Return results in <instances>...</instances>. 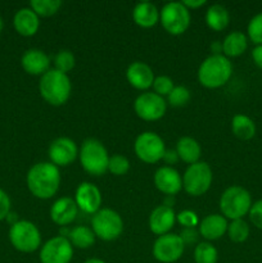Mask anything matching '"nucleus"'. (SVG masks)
Listing matches in <instances>:
<instances>
[{
	"mask_svg": "<svg viewBox=\"0 0 262 263\" xmlns=\"http://www.w3.org/2000/svg\"><path fill=\"white\" fill-rule=\"evenodd\" d=\"M26 182L33 197L49 199L58 193L61 186V172L51 162H39L28 170Z\"/></svg>",
	"mask_w": 262,
	"mask_h": 263,
	"instance_id": "1",
	"label": "nucleus"
},
{
	"mask_svg": "<svg viewBox=\"0 0 262 263\" xmlns=\"http://www.w3.org/2000/svg\"><path fill=\"white\" fill-rule=\"evenodd\" d=\"M233 64L223 54H212L200 63L198 81L207 89H218L230 80Z\"/></svg>",
	"mask_w": 262,
	"mask_h": 263,
	"instance_id": "2",
	"label": "nucleus"
},
{
	"mask_svg": "<svg viewBox=\"0 0 262 263\" xmlns=\"http://www.w3.org/2000/svg\"><path fill=\"white\" fill-rule=\"evenodd\" d=\"M71 80L68 74L54 69H49L41 76L39 82V91L46 103L54 107H59L67 103L71 97Z\"/></svg>",
	"mask_w": 262,
	"mask_h": 263,
	"instance_id": "3",
	"label": "nucleus"
},
{
	"mask_svg": "<svg viewBox=\"0 0 262 263\" xmlns=\"http://www.w3.org/2000/svg\"><path fill=\"white\" fill-rule=\"evenodd\" d=\"M252 204L253 202H252L251 193L239 185H233L223 190L218 202L221 215L226 220L229 218L231 221L240 220L248 215Z\"/></svg>",
	"mask_w": 262,
	"mask_h": 263,
	"instance_id": "4",
	"label": "nucleus"
},
{
	"mask_svg": "<svg viewBox=\"0 0 262 263\" xmlns=\"http://www.w3.org/2000/svg\"><path fill=\"white\" fill-rule=\"evenodd\" d=\"M82 168L92 176H103L108 171L109 154L103 143L98 139H86L79 151Z\"/></svg>",
	"mask_w": 262,
	"mask_h": 263,
	"instance_id": "5",
	"label": "nucleus"
},
{
	"mask_svg": "<svg viewBox=\"0 0 262 263\" xmlns=\"http://www.w3.org/2000/svg\"><path fill=\"white\" fill-rule=\"evenodd\" d=\"M9 240L17 251L22 253H33L41 248V234L35 223L21 220L9 229Z\"/></svg>",
	"mask_w": 262,
	"mask_h": 263,
	"instance_id": "6",
	"label": "nucleus"
},
{
	"mask_svg": "<svg viewBox=\"0 0 262 263\" xmlns=\"http://www.w3.org/2000/svg\"><path fill=\"white\" fill-rule=\"evenodd\" d=\"M91 230L95 236L104 241H113L123 231V221L120 213L110 208H100L91 218Z\"/></svg>",
	"mask_w": 262,
	"mask_h": 263,
	"instance_id": "7",
	"label": "nucleus"
},
{
	"mask_svg": "<svg viewBox=\"0 0 262 263\" xmlns=\"http://www.w3.org/2000/svg\"><path fill=\"white\" fill-rule=\"evenodd\" d=\"M213 174L210 164L205 162H197L190 164L182 175V187L192 197H200L205 194L212 185Z\"/></svg>",
	"mask_w": 262,
	"mask_h": 263,
	"instance_id": "8",
	"label": "nucleus"
},
{
	"mask_svg": "<svg viewBox=\"0 0 262 263\" xmlns=\"http://www.w3.org/2000/svg\"><path fill=\"white\" fill-rule=\"evenodd\" d=\"M159 22L170 35H181L190 26V10L181 2L167 3L159 10Z\"/></svg>",
	"mask_w": 262,
	"mask_h": 263,
	"instance_id": "9",
	"label": "nucleus"
},
{
	"mask_svg": "<svg viewBox=\"0 0 262 263\" xmlns=\"http://www.w3.org/2000/svg\"><path fill=\"white\" fill-rule=\"evenodd\" d=\"M134 151L141 162L152 164L163 159L166 145L163 139L158 134L145 131L136 138L134 143Z\"/></svg>",
	"mask_w": 262,
	"mask_h": 263,
	"instance_id": "10",
	"label": "nucleus"
},
{
	"mask_svg": "<svg viewBox=\"0 0 262 263\" xmlns=\"http://www.w3.org/2000/svg\"><path fill=\"white\" fill-rule=\"evenodd\" d=\"M185 244L177 234H164L157 238L153 244V257L161 263H174L184 254Z\"/></svg>",
	"mask_w": 262,
	"mask_h": 263,
	"instance_id": "11",
	"label": "nucleus"
},
{
	"mask_svg": "<svg viewBox=\"0 0 262 263\" xmlns=\"http://www.w3.org/2000/svg\"><path fill=\"white\" fill-rule=\"evenodd\" d=\"M134 109L136 116L144 121H158L164 116L167 103L163 97L152 91H144L134 102Z\"/></svg>",
	"mask_w": 262,
	"mask_h": 263,
	"instance_id": "12",
	"label": "nucleus"
},
{
	"mask_svg": "<svg viewBox=\"0 0 262 263\" xmlns=\"http://www.w3.org/2000/svg\"><path fill=\"white\" fill-rule=\"evenodd\" d=\"M73 257V247L67 238L57 235L49 239L40 248L41 263H69Z\"/></svg>",
	"mask_w": 262,
	"mask_h": 263,
	"instance_id": "13",
	"label": "nucleus"
},
{
	"mask_svg": "<svg viewBox=\"0 0 262 263\" xmlns=\"http://www.w3.org/2000/svg\"><path fill=\"white\" fill-rule=\"evenodd\" d=\"M50 162L57 167H67L79 157V146L72 139L58 138L51 141L48 149Z\"/></svg>",
	"mask_w": 262,
	"mask_h": 263,
	"instance_id": "14",
	"label": "nucleus"
},
{
	"mask_svg": "<svg viewBox=\"0 0 262 263\" xmlns=\"http://www.w3.org/2000/svg\"><path fill=\"white\" fill-rule=\"evenodd\" d=\"M74 202L80 211L87 215H95L102 205V193L97 185L91 182H81L77 186Z\"/></svg>",
	"mask_w": 262,
	"mask_h": 263,
	"instance_id": "15",
	"label": "nucleus"
},
{
	"mask_svg": "<svg viewBox=\"0 0 262 263\" xmlns=\"http://www.w3.org/2000/svg\"><path fill=\"white\" fill-rule=\"evenodd\" d=\"M154 185L167 197H174L182 189V176L171 166H162L154 174Z\"/></svg>",
	"mask_w": 262,
	"mask_h": 263,
	"instance_id": "16",
	"label": "nucleus"
},
{
	"mask_svg": "<svg viewBox=\"0 0 262 263\" xmlns=\"http://www.w3.org/2000/svg\"><path fill=\"white\" fill-rule=\"evenodd\" d=\"M79 207H77L74 199L69 197H63L57 199L50 207V218L55 225L61 228H66L69 223L76 220L79 215Z\"/></svg>",
	"mask_w": 262,
	"mask_h": 263,
	"instance_id": "17",
	"label": "nucleus"
},
{
	"mask_svg": "<svg viewBox=\"0 0 262 263\" xmlns=\"http://www.w3.org/2000/svg\"><path fill=\"white\" fill-rule=\"evenodd\" d=\"M176 222L174 208L161 204L157 205L149 215V229L153 234L161 236L169 234Z\"/></svg>",
	"mask_w": 262,
	"mask_h": 263,
	"instance_id": "18",
	"label": "nucleus"
},
{
	"mask_svg": "<svg viewBox=\"0 0 262 263\" xmlns=\"http://www.w3.org/2000/svg\"><path fill=\"white\" fill-rule=\"evenodd\" d=\"M21 66L28 74L43 76L49 71L50 58L45 51L40 50V49H28L21 58Z\"/></svg>",
	"mask_w": 262,
	"mask_h": 263,
	"instance_id": "19",
	"label": "nucleus"
},
{
	"mask_svg": "<svg viewBox=\"0 0 262 263\" xmlns=\"http://www.w3.org/2000/svg\"><path fill=\"white\" fill-rule=\"evenodd\" d=\"M126 79L128 84L138 90H148L153 86V69L144 62H133L126 69Z\"/></svg>",
	"mask_w": 262,
	"mask_h": 263,
	"instance_id": "20",
	"label": "nucleus"
},
{
	"mask_svg": "<svg viewBox=\"0 0 262 263\" xmlns=\"http://www.w3.org/2000/svg\"><path fill=\"white\" fill-rule=\"evenodd\" d=\"M228 220L222 215L218 213H212L203 218L198 225V231L200 236L205 240H218L228 233Z\"/></svg>",
	"mask_w": 262,
	"mask_h": 263,
	"instance_id": "21",
	"label": "nucleus"
},
{
	"mask_svg": "<svg viewBox=\"0 0 262 263\" xmlns=\"http://www.w3.org/2000/svg\"><path fill=\"white\" fill-rule=\"evenodd\" d=\"M13 26L20 35L33 36L40 27V20L31 8H21L13 18Z\"/></svg>",
	"mask_w": 262,
	"mask_h": 263,
	"instance_id": "22",
	"label": "nucleus"
},
{
	"mask_svg": "<svg viewBox=\"0 0 262 263\" xmlns=\"http://www.w3.org/2000/svg\"><path fill=\"white\" fill-rule=\"evenodd\" d=\"M133 20L143 28H151L159 22V10L153 3L141 2L134 7Z\"/></svg>",
	"mask_w": 262,
	"mask_h": 263,
	"instance_id": "23",
	"label": "nucleus"
},
{
	"mask_svg": "<svg viewBox=\"0 0 262 263\" xmlns=\"http://www.w3.org/2000/svg\"><path fill=\"white\" fill-rule=\"evenodd\" d=\"M176 153L179 156V159L182 162L190 164H194L199 162L200 156H202V148H200L199 143L195 139L190 138V136H182L179 139L176 143Z\"/></svg>",
	"mask_w": 262,
	"mask_h": 263,
	"instance_id": "24",
	"label": "nucleus"
},
{
	"mask_svg": "<svg viewBox=\"0 0 262 263\" xmlns=\"http://www.w3.org/2000/svg\"><path fill=\"white\" fill-rule=\"evenodd\" d=\"M248 48V37L241 31H233L222 41V54L226 58L241 55Z\"/></svg>",
	"mask_w": 262,
	"mask_h": 263,
	"instance_id": "25",
	"label": "nucleus"
},
{
	"mask_svg": "<svg viewBox=\"0 0 262 263\" xmlns=\"http://www.w3.org/2000/svg\"><path fill=\"white\" fill-rule=\"evenodd\" d=\"M230 22L228 9L221 4H212L205 12V23L213 31H222Z\"/></svg>",
	"mask_w": 262,
	"mask_h": 263,
	"instance_id": "26",
	"label": "nucleus"
},
{
	"mask_svg": "<svg viewBox=\"0 0 262 263\" xmlns=\"http://www.w3.org/2000/svg\"><path fill=\"white\" fill-rule=\"evenodd\" d=\"M231 131L240 140H251L256 135V123L246 115H235L231 120Z\"/></svg>",
	"mask_w": 262,
	"mask_h": 263,
	"instance_id": "27",
	"label": "nucleus"
},
{
	"mask_svg": "<svg viewBox=\"0 0 262 263\" xmlns=\"http://www.w3.org/2000/svg\"><path fill=\"white\" fill-rule=\"evenodd\" d=\"M95 238L97 236H95L94 231L87 226H76L69 230L68 236H67V239L71 241L72 247L79 249H87L94 246Z\"/></svg>",
	"mask_w": 262,
	"mask_h": 263,
	"instance_id": "28",
	"label": "nucleus"
},
{
	"mask_svg": "<svg viewBox=\"0 0 262 263\" xmlns=\"http://www.w3.org/2000/svg\"><path fill=\"white\" fill-rule=\"evenodd\" d=\"M218 252L210 241L198 243L194 248L195 263H217Z\"/></svg>",
	"mask_w": 262,
	"mask_h": 263,
	"instance_id": "29",
	"label": "nucleus"
},
{
	"mask_svg": "<svg viewBox=\"0 0 262 263\" xmlns=\"http://www.w3.org/2000/svg\"><path fill=\"white\" fill-rule=\"evenodd\" d=\"M249 225L240 218V220H233L228 226V235L234 243H244L249 238Z\"/></svg>",
	"mask_w": 262,
	"mask_h": 263,
	"instance_id": "30",
	"label": "nucleus"
},
{
	"mask_svg": "<svg viewBox=\"0 0 262 263\" xmlns=\"http://www.w3.org/2000/svg\"><path fill=\"white\" fill-rule=\"evenodd\" d=\"M62 7L61 0H32L30 8L39 17H50L54 15Z\"/></svg>",
	"mask_w": 262,
	"mask_h": 263,
	"instance_id": "31",
	"label": "nucleus"
},
{
	"mask_svg": "<svg viewBox=\"0 0 262 263\" xmlns=\"http://www.w3.org/2000/svg\"><path fill=\"white\" fill-rule=\"evenodd\" d=\"M74 64H76V58L71 50L63 49L54 55V67L57 71L62 72V73L67 74L69 71H72Z\"/></svg>",
	"mask_w": 262,
	"mask_h": 263,
	"instance_id": "32",
	"label": "nucleus"
},
{
	"mask_svg": "<svg viewBox=\"0 0 262 263\" xmlns=\"http://www.w3.org/2000/svg\"><path fill=\"white\" fill-rule=\"evenodd\" d=\"M130 170V162L122 154H113L109 157L108 162V171L115 176H123Z\"/></svg>",
	"mask_w": 262,
	"mask_h": 263,
	"instance_id": "33",
	"label": "nucleus"
},
{
	"mask_svg": "<svg viewBox=\"0 0 262 263\" xmlns=\"http://www.w3.org/2000/svg\"><path fill=\"white\" fill-rule=\"evenodd\" d=\"M192 94H190V90L185 86H175L172 89V91L167 95V99H169L170 105L172 107H184L189 103Z\"/></svg>",
	"mask_w": 262,
	"mask_h": 263,
	"instance_id": "34",
	"label": "nucleus"
},
{
	"mask_svg": "<svg viewBox=\"0 0 262 263\" xmlns=\"http://www.w3.org/2000/svg\"><path fill=\"white\" fill-rule=\"evenodd\" d=\"M249 40L256 45H262V12L252 17L247 27Z\"/></svg>",
	"mask_w": 262,
	"mask_h": 263,
	"instance_id": "35",
	"label": "nucleus"
},
{
	"mask_svg": "<svg viewBox=\"0 0 262 263\" xmlns=\"http://www.w3.org/2000/svg\"><path fill=\"white\" fill-rule=\"evenodd\" d=\"M175 87L174 81H172L171 77L169 76H157L154 77L153 81V89L156 94H158L159 97H164V95H169L172 91V89Z\"/></svg>",
	"mask_w": 262,
	"mask_h": 263,
	"instance_id": "36",
	"label": "nucleus"
},
{
	"mask_svg": "<svg viewBox=\"0 0 262 263\" xmlns=\"http://www.w3.org/2000/svg\"><path fill=\"white\" fill-rule=\"evenodd\" d=\"M176 221L184 229L197 228L199 225V218H198L197 213L189 210H184L179 215H176Z\"/></svg>",
	"mask_w": 262,
	"mask_h": 263,
	"instance_id": "37",
	"label": "nucleus"
},
{
	"mask_svg": "<svg viewBox=\"0 0 262 263\" xmlns=\"http://www.w3.org/2000/svg\"><path fill=\"white\" fill-rule=\"evenodd\" d=\"M249 220L253 223V226H256L257 229L262 230V199L257 200L252 204L251 210H249Z\"/></svg>",
	"mask_w": 262,
	"mask_h": 263,
	"instance_id": "38",
	"label": "nucleus"
},
{
	"mask_svg": "<svg viewBox=\"0 0 262 263\" xmlns=\"http://www.w3.org/2000/svg\"><path fill=\"white\" fill-rule=\"evenodd\" d=\"M200 234L198 231L197 228H189V229H182L181 233H180V238L182 239L185 246H192L195 244L199 239Z\"/></svg>",
	"mask_w": 262,
	"mask_h": 263,
	"instance_id": "39",
	"label": "nucleus"
},
{
	"mask_svg": "<svg viewBox=\"0 0 262 263\" xmlns=\"http://www.w3.org/2000/svg\"><path fill=\"white\" fill-rule=\"evenodd\" d=\"M10 213V198L3 189H0V221L8 217Z\"/></svg>",
	"mask_w": 262,
	"mask_h": 263,
	"instance_id": "40",
	"label": "nucleus"
},
{
	"mask_svg": "<svg viewBox=\"0 0 262 263\" xmlns=\"http://www.w3.org/2000/svg\"><path fill=\"white\" fill-rule=\"evenodd\" d=\"M252 59L258 68L262 69V45H256L252 50Z\"/></svg>",
	"mask_w": 262,
	"mask_h": 263,
	"instance_id": "41",
	"label": "nucleus"
},
{
	"mask_svg": "<svg viewBox=\"0 0 262 263\" xmlns=\"http://www.w3.org/2000/svg\"><path fill=\"white\" fill-rule=\"evenodd\" d=\"M163 161L166 162L167 164H175L177 161H179V156H177L176 151H167L164 152Z\"/></svg>",
	"mask_w": 262,
	"mask_h": 263,
	"instance_id": "42",
	"label": "nucleus"
},
{
	"mask_svg": "<svg viewBox=\"0 0 262 263\" xmlns=\"http://www.w3.org/2000/svg\"><path fill=\"white\" fill-rule=\"evenodd\" d=\"M188 9H198V8L203 7L205 4V0H184L181 2Z\"/></svg>",
	"mask_w": 262,
	"mask_h": 263,
	"instance_id": "43",
	"label": "nucleus"
},
{
	"mask_svg": "<svg viewBox=\"0 0 262 263\" xmlns=\"http://www.w3.org/2000/svg\"><path fill=\"white\" fill-rule=\"evenodd\" d=\"M212 54H222V43H215L211 45Z\"/></svg>",
	"mask_w": 262,
	"mask_h": 263,
	"instance_id": "44",
	"label": "nucleus"
},
{
	"mask_svg": "<svg viewBox=\"0 0 262 263\" xmlns=\"http://www.w3.org/2000/svg\"><path fill=\"white\" fill-rule=\"evenodd\" d=\"M84 263H107V262L103 261V259H100V258H89V259H86Z\"/></svg>",
	"mask_w": 262,
	"mask_h": 263,
	"instance_id": "45",
	"label": "nucleus"
},
{
	"mask_svg": "<svg viewBox=\"0 0 262 263\" xmlns=\"http://www.w3.org/2000/svg\"><path fill=\"white\" fill-rule=\"evenodd\" d=\"M2 31H3V20L2 17H0V33H2Z\"/></svg>",
	"mask_w": 262,
	"mask_h": 263,
	"instance_id": "46",
	"label": "nucleus"
}]
</instances>
